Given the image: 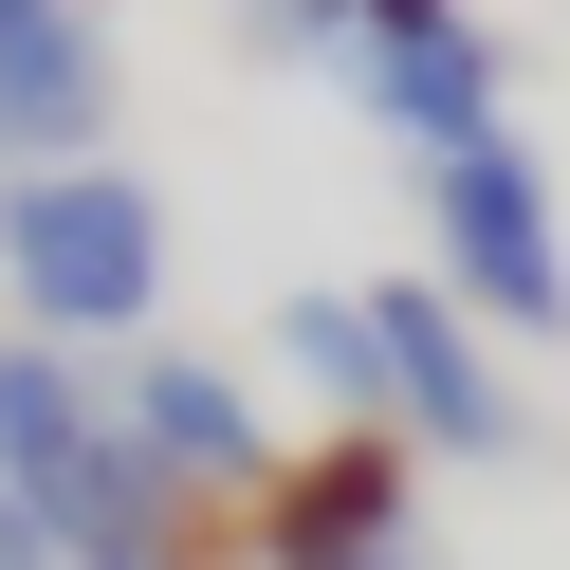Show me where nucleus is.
<instances>
[{"label": "nucleus", "instance_id": "nucleus-4", "mask_svg": "<svg viewBox=\"0 0 570 570\" xmlns=\"http://www.w3.org/2000/svg\"><path fill=\"white\" fill-rule=\"evenodd\" d=\"M368 332H386V423L423 460H515V386H497V332L442 295V276H368Z\"/></svg>", "mask_w": 570, "mask_h": 570}, {"label": "nucleus", "instance_id": "nucleus-9", "mask_svg": "<svg viewBox=\"0 0 570 570\" xmlns=\"http://www.w3.org/2000/svg\"><path fill=\"white\" fill-rule=\"evenodd\" d=\"M276 368H295L332 423H386V332H368V276H350V295H276Z\"/></svg>", "mask_w": 570, "mask_h": 570}, {"label": "nucleus", "instance_id": "nucleus-3", "mask_svg": "<svg viewBox=\"0 0 570 570\" xmlns=\"http://www.w3.org/2000/svg\"><path fill=\"white\" fill-rule=\"evenodd\" d=\"M423 552V442L405 423H332L258 479V570H386Z\"/></svg>", "mask_w": 570, "mask_h": 570}, {"label": "nucleus", "instance_id": "nucleus-10", "mask_svg": "<svg viewBox=\"0 0 570 570\" xmlns=\"http://www.w3.org/2000/svg\"><path fill=\"white\" fill-rule=\"evenodd\" d=\"M239 38L258 56H350V0H239Z\"/></svg>", "mask_w": 570, "mask_h": 570}, {"label": "nucleus", "instance_id": "nucleus-8", "mask_svg": "<svg viewBox=\"0 0 570 570\" xmlns=\"http://www.w3.org/2000/svg\"><path fill=\"white\" fill-rule=\"evenodd\" d=\"M111 423V386H92V350H38V332H0V497H38L56 460Z\"/></svg>", "mask_w": 570, "mask_h": 570}, {"label": "nucleus", "instance_id": "nucleus-5", "mask_svg": "<svg viewBox=\"0 0 570 570\" xmlns=\"http://www.w3.org/2000/svg\"><path fill=\"white\" fill-rule=\"evenodd\" d=\"M111 423H129V442H148L166 479L203 497V515L276 479V423H258V386H239L222 350H166V332H148V350H111Z\"/></svg>", "mask_w": 570, "mask_h": 570}, {"label": "nucleus", "instance_id": "nucleus-2", "mask_svg": "<svg viewBox=\"0 0 570 570\" xmlns=\"http://www.w3.org/2000/svg\"><path fill=\"white\" fill-rule=\"evenodd\" d=\"M423 276H442L479 332H515V350L570 332V222H552V166H533L515 129H479V148L423 166Z\"/></svg>", "mask_w": 570, "mask_h": 570}, {"label": "nucleus", "instance_id": "nucleus-11", "mask_svg": "<svg viewBox=\"0 0 570 570\" xmlns=\"http://www.w3.org/2000/svg\"><path fill=\"white\" fill-rule=\"evenodd\" d=\"M423 19H479V0H350V56H368V38H423ZM350 56H332V75H350Z\"/></svg>", "mask_w": 570, "mask_h": 570}, {"label": "nucleus", "instance_id": "nucleus-14", "mask_svg": "<svg viewBox=\"0 0 570 570\" xmlns=\"http://www.w3.org/2000/svg\"><path fill=\"white\" fill-rule=\"evenodd\" d=\"M0 19H38V0H0Z\"/></svg>", "mask_w": 570, "mask_h": 570}, {"label": "nucleus", "instance_id": "nucleus-7", "mask_svg": "<svg viewBox=\"0 0 570 570\" xmlns=\"http://www.w3.org/2000/svg\"><path fill=\"white\" fill-rule=\"evenodd\" d=\"M92 148H111V19L92 0L0 19V166H92Z\"/></svg>", "mask_w": 570, "mask_h": 570}, {"label": "nucleus", "instance_id": "nucleus-1", "mask_svg": "<svg viewBox=\"0 0 570 570\" xmlns=\"http://www.w3.org/2000/svg\"><path fill=\"white\" fill-rule=\"evenodd\" d=\"M0 313L38 350H148L166 332V203L92 166H0Z\"/></svg>", "mask_w": 570, "mask_h": 570}, {"label": "nucleus", "instance_id": "nucleus-13", "mask_svg": "<svg viewBox=\"0 0 570 570\" xmlns=\"http://www.w3.org/2000/svg\"><path fill=\"white\" fill-rule=\"evenodd\" d=\"M386 570H442V552H386Z\"/></svg>", "mask_w": 570, "mask_h": 570}, {"label": "nucleus", "instance_id": "nucleus-6", "mask_svg": "<svg viewBox=\"0 0 570 570\" xmlns=\"http://www.w3.org/2000/svg\"><path fill=\"white\" fill-rule=\"evenodd\" d=\"M350 111L386 129V148H479V129H515V56H497V19H423V38H368L350 56Z\"/></svg>", "mask_w": 570, "mask_h": 570}, {"label": "nucleus", "instance_id": "nucleus-12", "mask_svg": "<svg viewBox=\"0 0 570 570\" xmlns=\"http://www.w3.org/2000/svg\"><path fill=\"white\" fill-rule=\"evenodd\" d=\"M0 570H56V533H38V515H19V497H0Z\"/></svg>", "mask_w": 570, "mask_h": 570}]
</instances>
